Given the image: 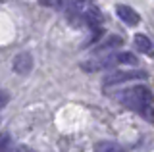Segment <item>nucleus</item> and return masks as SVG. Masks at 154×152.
Here are the masks:
<instances>
[{
	"instance_id": "f257e3e1",
	"label": "nucleus",
	"mask_w": 154,
	"mask_h": 152,
	"mask_svg": "<svg viewBox=\"0 0 154 152\" xmlns=\"http://www.w3.org/2000/svg\"><path fill=\"white\" fill-rule=\"evenodd\" d=\"M116 100L122 104V106L137 112L144 104L154 102V94L146 85H133V87H127V89H123V91L116 93Z\"/></svg>"
},
{
	"instance_id": "f03ea898",
	"label": "nucleus",
	"mask_w": 154,
	"mask_h": 152,
	"mask_svg": "<svg viewBox=\"0 0 154 152\" xmlns=\"http://www.w3.org/2000/svg\"><path fill=\"white\" fill-rule=\"evenodd\" d=\"M139 79H148V71L144 69H119L112 71L104 77V87H114L119 83H129V81H139Z\"/></svg>"
},
{
	"instance_id": "7ed1b4c3",
	"label": "nucleus",
	"mask_w": 154,
	"mask_h": 152,
	"mask_svg": "<svg viewBox=\"0 0 154 152\" xmlns=\"http://www.w3.org/2000/svg\"><path fill=\"white\" fill-rule=\"evenodd\" d=\"M116 14H118V17L127 27H137L139 23H141V16H139V12L133 10V8L127 6V4H118V6H116Z\"/></svg>"
},
{
	"instance_id": "20e7f679",
	"label": "nucleus",
	"mask_w": 154,
	"mask_h": 152,
	"mask_svg": "<svg viewBox=\"0 0 154 152\" xmlns=\"http://www.w3.org/2000/svg\"><path fill=\"white\" fill-rule=\"evenodd\" d=\"M12 69L16 71L17 75L31 73V69H33V56L29 54V52H19L16 58H14V62H12Z\"/></svg>"
},
{
	"instance_id": "39448f33",
	"label": "nucleus",
	"mask_w": 154,
	"mask_h": 152,
	"mask_svg": "<svg viewBox=\"0 0 154 152\" xmlns=\"http://www.w3.org/2000/svg\"><path fill=\"white\" fill-rule=\"evenodd\" d=\"M133 42H135V48L141 52V54L148 56V58H152V56H154V44H152V41L148 39L146 35L137 33V35H135V39H133Z\"/></svg>"
},
{
	"instance_id": "423d86ee",
	"label": "nucleus",
	"mask_w": 154,
	"mask_h": 152,
	"mask_svg": "<svg viewBox=\"0 0 154 152\" xmlns=\"http://www.w3.org/2000/svg\"><path fill=\"white\" fill-rule=\"evenodd\" d=\"M119 46H123V39L119 35H110L104 42L96 44L94 52H96V54H102V52H108L110 48H119Z\"/></svg>"
},
{
	"instance_id": "0eeeda50",
	"label": "nucleus",
	"mask_w": 154,
	"mask_h": 152,
	"mask_svg": "<svg viewBox=\"0 0 154 152\" xmlns=\"http://www.w3.org/2000/svg\"><path fill=\"white\" fill-rule=\"evenodd\" d=\"M94 152H125V148L114 141H98L94 144Z\"/></svg>"
},
{
	"instance_id": "6e6552de",
	"label": "nucleus",
	"mask_w": 154,
	"mask_h": 152,
	"mask_svg": "<svg viewBox=\"0 0 154 152\" xmlns=\"http://www.w3.org/2000/svg\"><path fill=\"white\" fill-rule=\"evenodd\" d=\"M114 58H116V62H118V65H119V64H127V65H135V64H139L137 56L131 54V52H116Z\"/></svg>"
},
{
	"instance_id": "1a4fd4ad",
	"label": "nucleus",
	"mask_w": 154,
	"mask_h": 152,
	"mask_svg": "<svg viewBox=\"0 0 154 152\" xmlns=\"http://www.w3.org/2000/svg\"><path fill=\"white\" fill-rule=\"evenodd\" d=\"M137 114L143 117V120H146L148 123H154V102L150 104H144V106H141L137 110Z\"/></svg>"
},
{
	"instance_id": "9d476101",
	"label": "nucleus",
	"mask_w": 154,
	"mask_h": 152,
	"mask_svg": "<svg viewBox=\"0 0 154 152\" xmlns=\"http://www.w3.org/2000/svg\"><path fill=\"white\" fill-rule=\"evenodd\" d=\"M102 33H104V31L100 29V27H93V31H91L89 39L83 42V48H87V46H91V44H94V42H98L100 37H102Z\"/></svg>"
},
{
	"instance_id": "9b49d317",
	"label": "nucleus",
	"mask_w": 154,
	"mask_h": 152,
	"mask_svg": "<svg viewBox=\"0 0 154 152\" xmlns=\"http://www.w3.org/2000/svg\"><path fill=\"white\" fill-rule=\"evenodd\" d=\"M12 146V139H10L8 133H2L0 135V152H8V148Z\"/></svg>"
},
{
	"instance_id": "f8f14e48",
	"label": "nucleus",
	"mask_w": 154,
	"mask_h": 152,
	"mask_svg": "<svg viewBox=\"0 0 154 152\" xmlns=\"http://www.w3.org/2000/svg\"><path fill=\"white\" fill-rule=\"evenodd\" d=\"M8 102H10V94L6 91H0V110L8 106Z\"/></svg>"
},
{
	"instance_id": "ddd939ff",
	"label": "nucleus",
	"mask_w": 154,
	"mask_h": 152,
	"mask_svg": "<svg viewBox=\"0 0 154 152\" xmlns=\"http://www.w3.org/2000/svg\"><path fill=\"white\" fill-rule=\"evenodd\" d=\"M8 152H31V150H29L25 144H14L12 142V146L8 148Z\"/></svg>"
}]
</instances>
